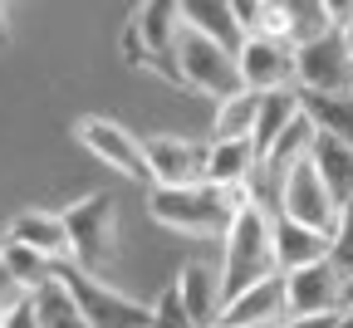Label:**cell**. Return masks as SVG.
I'll return each instance as SVG.
<instances>
[{"mask_svg":"<svg viewBox=\"0 0 353 328\" xmlns=\"http://www.w3.org/2000/svg\"><path fill=\"white\" fill-rule=\"evenodd\" d=\"M294 74H299V93H353V54L343 34L294 50Z\"/></svg>","mask_w":353,"mask_h":328,"instance_id":"cell-10","label":"cell"},{"mask_svg":"<svg viewBox=\"0 0 353 328\" xmlns=\"http://www.w3.org/2000/svg\"><path fill=\"white\" fill-rule=\"evenodd\" d=\"M20 299H25V294L15 289V279L6 274V265H0V314H6V309H15Z\"/></svg>","mask_w":353,"mask_h":328,"instance_id":"cell-31","label":"cell"},{"mask_svg":"<svg viewBox=\"0 0 353 328\" xmlns=\"http://www.w3.org/2000/svg\"><path fill=\"white\" fill-rule=\"evenodd\" d=\"M176 79H182L187 88H196V93H206V99H216V103H226L231 93L245 88L236 54L221 50V44H211L206 34L187 30V25H182V34H176Z\"/></svg>","mask_w":353,"mask_h":328,"instance_id":"cell-5","label":"cell"},{"mask_svg":"<svg viewBox=\"0 0 353 328\" xmlns=\"http://www.w3.org/2000/svg\"><path fill=\"white\" fill-rule=\"evenodd\" d=\"M343 44H348V54H353V20L343 25Z\"/></svg>","mask_w":353,"mask_h":328,"instance_id":"cell-32","label":"cell"},{"mask_svg":"<svg viewBox=\"0 0 353 328\" xmlns=\"http://www.w3.org/2000/svg\"><path fill=\"white\" fill-rule=\"evenodd\" d=\"M255 34L290 44V6H280V0H255ZM290 50H294V44H290Z\"/></svg>","mask_w":353,"mask_h":328,"instance_id":"cell-26","label":"cell"},{"mask_svg":"<svg viewBox=\"0 0 353 328\" xmlns=\"http://www.w3.org/2000/svg\"><path fill=\"white\" fill-rule=\"evenodd\" d=\"M6 34H10V30H6V10H0V50H6Z\"/></svg>","mask_w":353,"mask_h":328,"instance_id":"cell-33","label":"cell"},{"mask_svg":"<svg viewBox=\"0 0 353 328\" xmlns=\"http://www.w3.org/2000/svg\"><path fill=\"white\" fill-rule=\"evenodd\" d=\"M0 265H6V274L15 279V289H20L25 299H30V294H39V289L59 274V265H50L39 250L20 245V240H10V236H6V245H0Z\"/></svg>","mask_w":353,"mask_h":328,"instance_id":"cell-21","label":"cell"},{"mask_svg":"<svg viewBox=\"0 0 353 328\" xmlns=\"http://www.w3.org/2000/svg\"><path fill=\"white\" fill-rule=\"evenodd\" d=\"M152 186H196L206 181V147H192L182 137H148Z\"/></svg>","mask_w":353,"mask_h":328,"instance_id":"cell-15","label":"cell"},{"mask_svg":"<svg viewBox=\"0 0 353 328\" xmlns=\"http://www.w3.org/2000/svg\"><path fill=\"white\" fill-rule=\"evenodd\" d=\"M329 34H343L334 6H314V0H299V6H290V44L294 50H304V44H319Z\"/></svg>","mask_w":353,"mask_h":328,"instance_id":"cell-25","label":"cell"},{"mask_svg":"<svg viewBox=\"0 0 353 328\" xmlns=\"http://www.w3.org/2000/svg\"><path fill=\"white\" fill-rule=\"evenodd\" d=\"M74 137H79V147H83L88 157L103 162V167H113L118 176H128V181H152L148 143H143V137H132L123 123L88 113V118H79V123H74Z\"/></svg>","mask_w":353,"mask_h":328,"instance_id":"cell-8","label":"cell"},{"mask_svg":"<svg viewBox=\"0 0 353 328\" xmlns=\"http://www.w3.org/2000/svg\"><path fill=\"white\" fill-rule=\"evenodd\" d=\"M172 289H176V299H182V309L192 314V323H196V328H216V323H221V314H226L221 269H211V265H201V260L182 265V274L172 279Z\"/></svg>","mask_w":353,"mask_h":328,"instance_id":"cell-13","label":"cell"},{"mask_svg":"<svg viewBox=\"0 0 353 328\" xmlns=\"http://www.w3.org/2000/svg\"><path fill=\"white\" fill-rule=\"evenodd\" d=\"M221 245H226V255H221V289H226V304L255 285H265V279H275L280 265H275V211L270 206H241L231 230L221 236Z\"/></svg>","mask_w":353,"mask_h":328,"instance_id":"cell-1","label":"cell"},{"mask_svg":"<svg viewBox=\"0 0 353 328\" xmlns=\"http://www.w3.org/2000/svg\"><path fill=\"white\" fill-rule=\"evenodd\" d=\"M334 265L348 274V285H353V206L343 211V225H339V236H334Z\"/></svg>","mask_w":353,"mask_h":328,"instance_id":"cell-28","label":"cell"},{"mask_svg":"<svg viewBox=\"0 0 353 328\" xmlns=\"http://www.w3.org/2000/svg\"><path fill=\"white\" fill-rule=\"evenodd\" d=\"M10 240L39 250L50 265H74V240H69V225H64V211H20L6 230Z\"/></svg>","mask_w":353,"mask_h":328,"instance_id":"cell-14","label":"cell"},{"mask_svg":"<svg viewBox=\"0 0 353 328\" xmlns=\"http://www.w3.org/2000/svg\"><path fill=\"white\" fill-rule=\"evenodd\" d=\"M182 25L206 34L211 44H221V50H231V54H241V44H245L231 0H187V6H182Z\"/></svg>","mask_w":353,"mask_h":328,"instance_id":"cell-18","label":"cell"},{"mask_svg":"<svg viewBox=\"0 0 353 328\" xmlns=\"http://www.w3.org/2000/svg\"><path fill=\"white\" fill-rule=\"evenodd\" d=\"M0 328H39V314H34V299H20L15 309L0 314Z\"/></svg>","mask_w":353,"mask_h":328,"instance_id":"cell-29","label":"cell"},{"mask_svg":"<svg viewBox=\"0 0 353 328\" xmlns=\"http://www.w3.org/2000/svg\"><path fill=\"white\" fill-rule=\"evenodd\" d=\"M226 328H285L290 323V299H285V274L265 279V285L236 294L221 314Z\"/></svg>","mask_w":353,"mask_h":328,"instance_id":"cell-12","label":"cell"},{"mask_svg":"<svg viewBox=\"0 0 353 328\" xmlns=\"http://www.w3.org/2000/svg\"><path fill=\"white\" fill-rule=\"evenodd\" d=\"M34 299V314H39V328H88V318H83V309L74 304V294H69V285L54 274L50 285H44L39 294H30Z\"/></svg>","mask_w":353,"mask_h":328,"instance_id":"cell-24","label":"cell"},{"mask_svg":"<svg viewBox=\"0 0 353 328\" xmlns=\"http://www.w3.org/2000/svg\"><path fill=\"white\" fill-rule=\"evenodd\" d=\"M148 328H196L192 314L182 309V299H176V289H162L157 304H152V323Z\"/></svg>","mask_w":353,"mask_h":328,"instance_id":"cell-27","label":"cell"},{"mask_svg":"<svg viewBox=\"0 0 353 328\" xmlns=\"http://www.w3.org/2000/svg\"><path fill=\"white\" fill-rule=\"evenodd\" d=\"M59 279L69 285L74 304L83 309L88 328H148V323H152V304L132 299V294H123V289H113V285H103L99 274H83V269L64 265Z\"/></svg>","mask_w":353,"mask_h":328,"instance_id":"cell-7","label":"cell"},{"mask_svg":"<svg viewBox=\"0 0 353 328\" xmlns=\"http://www.w3.org/2000/svg\"><path fill=\"white\" fill-rule=\"evenodd\" d=\"M285 328H353V309H339V314H319V318H290Z\"/></svg>","mask_w":353,"mask_h":328,"instance_id":"cell-30","label":"cell"},{"mask_svg":"<svg viewBox=\"0 0 353 328\" xmlns=\"http://www.w3.org/2000/svg\"><path fill=\"white\" fill-rule=\"evenodd\" d=\"M285 299H290V318H319V314H339L348 309V274L324 260L285 274Z\"/></svg>","mask_w":353,"mask_h":328,"instance_id":"cell-9","label":"cell"},{"mask_svg":"<svg viewBox=\"0 0 353 328\" xmlns=\"http://www.w3.org/2000/svg\"><path fill=\"white\" fill-rule=\"evenodd\" d=\"M255 192H221L211 181H196V186H152V221L167 225V230H182V236H226L231 221L241 206H250Z\"/></svg>","mask_w":353,"mask_h":328,"instance_id":"cell-2","label":"cell"},{"mask_svg":"<svg viewBox=\"0 0 353 328\" xmlns=\"http://www.w3.org/2000/svg\"><path fill=\"white\" fill-rule=\"evenodd\" d=\"M216 328H226V323H216Z\"/></svg>","mask_w":353,"mask_h":328,"instance_id":"cell-36","label":"cell"},{"mask_svg":"<svg viewBox=\"0 0 353 328\" xmlns=\"http://www.w3.org/2000/svg\"><path fill=\"white\" fill-rule=\"evenodd\" d=\"M255 172H260V157H255V143H211L206 147V181L221 186V192H255Z\"/></svg>","mask_w":353,"mask_h":328,"instance_id":"cell-17","label":"cell"},{"mask_svg":"<svg viewBox=\"0 0 353 328\" xmlns=\"http://www.w3.org/2000/svg\"><path fill=\"white\" fill-rule=\"evenodd\" d=\"M314 167L329 181L334 201L348 211L353 206V147L348 143H334V137H319V143H314Z\"/></svg>","mask_w":353,"mask_h":328,"instance_id":"cell-23","label":"cell"},{"mask_svg":"<svg viewBox=\"0 0 353 328\" xmlns=\"http://www.w3.org/2000/svg\"><path fill=\"white\" fill-rule=\"evenodd\" d=\"M176 34H182V6H167V0L143 6L123 25V59L162 79H176Z\"/></svg>","mask_w":353,"mask_h":328,"instance_id":"cell-4","label":"cell"},{"mask_svg":"<svg viewBox=\"0 0 353 328\" xmlns=\"http://www.w3.org/2000/svg\"><path fill=\"white\" fill-rule=\"evenodd\" d=\"M0 245H6V236H0Z\"/></svg>","mask_w":353,"mask_h":328,"instance_id":"cell-35","label":"cell"},{"mask_svg":"<svg viewBox=\"0 0 353 328\" xmlns=\"http://www.w3.org/2000/svg\"><path fill=\"white\" fill-rule=\"evenodd\" d=\"M304 118V103H299V88H285V93H260V118H255V132H250V143H255V157L265 162V152H270L280 137Z\"/></svg>","mask_w":353,"mask_h":328,"instance_id":"cell-19","label":"cell"},{"mask_svg":"<svg viewBox=\"0 0 353 328\" xmlns=\"http://www.w3.org/2000/svg\"><path fill=\"white\" fill-rule=\"evenodd\" d=\"M64 225H69V240H74V269L83 274H99L113 250H118V211H113V196H83L64 211Z\"/></svg>","mask_w":353,"mask_h":328,"instance_id":"cell-6","label":"cell"},{"mask_svg":"<svg viewBox=\"0 0 353 328\" xmlns=\"http://www.w3.org/2000/svg\"><path fill=\"white\" fill-rule=\"evenodd\" d=\"M299 103L319 137H334V143L353 147V93H299Z\"/></svg>","mask_w":353,"mask_h":328,"instance_id":"cell-20","label":"cell"},{"mask_svg":"<svg viewBox=\"0 0 353 328\" xmlns=\"http://www.w3.org/2000/svg\"><path fill=\"white\" fill-rule=\"evenodd\" d=\"M236 64H241V83H245L250 93H285V88H299L294 50H290V44H280V39L250 34V39L241 44Z\"/></svg>","mask_w":353,"mask_h":328,"instance_id":"cell-11","label":"cell"},{"mask_svg":"<svg viewBox=\"0 0 353 328\" xmlns=\"http://www.w3.org/2000/svg\"><path fill=\"white\" fill-rule=\"evenodd\" d=\"M348 309H353V285H348Z\"/></svg>","mask_w":353,"mask_h":328,"instance_id":"cell-34","label":"cell"},{"mask_svg":"<svg viewBox=\"0 0 353 328\" xmlns=\"http://www.w3.org/2000/svg\"><path fill=\"white\" fill-rule=\"evenodd\" d=\"M324 260H334V236L294 225V221H275V265H280V274L324 265Z\"/></svg>","mask_w":353,"mask_h":328,"instance_id":"cell-16","label":"cell"},{"mask_svg":"<svg viewBox=\"0 0 353 328\" xmlns=\"http://www.w3.org/2000/svg\"><path fill=\"white\" fill-rule=\"evenodd\" d=\"M255 118H260V93H250V88L231 93L226 103H216V118H211V143H250Z\"/></svg>","mask_w":353,"mask_h":328,"instance_id":"cell-22","label":"cell"},{"mask_svg":"<svg viewBox=\"0 0 353 328\" xmlns=\"http://www.w3.org/2000/svg\"><path fill=\"white\" fill-rule=\"evenodd\" d=\"M270 211H275V221H294V225H309V230H324V236H339V225H343V206L334 201L329 181L319 176L314 152L299 167H290V176L270 196Z\"/></svg>","mask_w":353,"mask_h":328,"instance_id":"cell-3","label":"cell"}]
</instances>
